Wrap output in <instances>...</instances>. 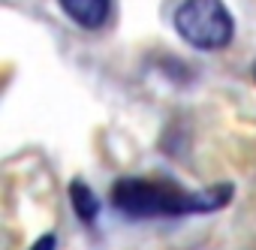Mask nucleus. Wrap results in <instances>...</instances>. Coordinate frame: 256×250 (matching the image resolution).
I'll use <instances>...</instances> for the list:
<instances>
[{
	"label": "nucleus",
	"instance_id": "nucleus-1",
	"mask_svg": "<svg viewBox=\"0 0 256 250\" xmlns=\"http://www.w3.org/2000/svg\"><path fill=\"white\" fill-rule=\"evenodd\" d=\"M232 199V184H214L196 193H184L175 184L151 178H120L112 187V205L133 217H178V214H211Z\"/></svg>",
	"mask_w": 256,
	"mask_h": 250
},
{
	"label": "nucleus",
	"instance_id": "nucleus-2",
	"mask_svg": "<svg viewBox=\"0 0 256 250\" xmlns=\"http://www.w3.org/2000/svg\"><path fill=\"white\" fill-rule=\"evenodd\" d=\"M175 30L202 52H217L232 42L235 24L223 0H184L175 10Z\"/></svg>",
	"mask_w": 256,
	"mask_h": 250
},
{
	"label": "nucleus",
	"instance_id": "nucleus-3",
	"mask_svg": "<svg viewBox=\"0 0 256 250\" xmlns=\"http://www.w3.org/2000/svg\"><path fill=\"white\" fill-rule=\"evenodd\" d=\"M64 12L84 30H96L112 10V0H60Z\"/></svg>",
	"mask_w": 256,
	"mask_h": 250
},
{
	"label": "nucleus",
	"instance_id": "nucleus-4",
	"mask_svg": "<svg viewBox=\"0 0 256 250\" xmlns=\"http://www.w3.org/2000/svg\"><path fill=\"white\" fill-rule=\"evenodd\" d=\"M70 199H72L76 214H78L84 223H94V220H96L100 202H96V196L90 193V187H88L84 181H72V184H70Z\"/></svg>",
	"mask_w": 256,
	"mask_h": 250
},
{
	"label": "nucleus",
	"instance_id": "nucleus-5",
	"mask_svg": "<svg viewBox=\"0 0 256 250\" xmlns=\"http://www.w3.org/2000/svg\"><path fill=\"white\" fill-rule=\"evenodd\" d=\"M54 244H58V241H54V235L48 232V235H42V238H40L30 250H54Z\"/></svg>",
	"mask_w": 256,
	"mask_h": 250
}]
</instances>
